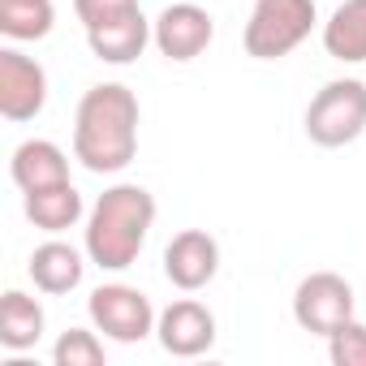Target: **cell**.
Listing matches in <instances>:
<instances>
[{
    "label": "cell",
    "instance_id": "obj_1",
    "mask_svg": "<svg viewBox=\"0 0 366 366\" xmlns=\"http://www.w3.org/2000/svg\"><path fill=\"white\" fill-rule=\"evenodd\" d=\"M138 95L129 86H91L74 112V159L95 177L125 172L138 155Z\"/></svg>",
    "mask_w": 366,
    "mask_h": 366
},
{
    "label": "cell",
    "instance_id": "obj_2",
    "mask_svg": "<svg viewBox=\"0 0 366 366\" xmlns=\"http://www.w3.org/2000/svg\"><path fill=\"white\" fill-rule=\"evenodd\" d=\"M155 229V199L147 186L121 181L108 186L95 207L86 212V229H82V250L91 254V263L99 272H125L138 263L147 237Z\"/></svg>",
    "mask_w": 366,
    "mask_h": 366
},
{
    "label": "cell",
    "instance_id": "obj_3",
    "mask_svg": "<svg viewBox=\"0 0 366 366\" xmlns=\"http://www.w3.org/2000/svg\"><path fill=\"white\" fill-rule=\"evenodd\" d=\"M315 22H319L315 0H254L242 44L254 61H280L310 39Z\"/></svg>",
    "mask_w": 366,
    "mask_h": 366
},
{
    "label": "cell",
    "instance_id": "obj_4",
    "mask_svg": "<svg viewBox=\"0 0 366 366\" xmlns=\"http://www.w3.org/2000/svg\"><path fill=\"white\" fill-rule=\"evenodd\" d=\"M366 134V82L357 78H332L323 91L306 104V138L315 147H349Z\"/></svg>",
    "mask_w": 366,
    "mask_h": 366
},
{
    "label": "cell",
    "instance_id": "obj_5",
    "mask_svg": "<svg viewBox=\"0 0 366 366\" xmlns=\"http://www.w3.org/2000/svg\"><path fill=\"white\" fill-rule=\"evenodd\" d=\"M86 315H91V323H95V332H104L108 340H117V345H138V340H147L151 332H155V306H151V297L142 293V289H134V285H121V280H112V285H99L91 297H86Z\"/></svg>",
    "mask_w": 366,
    "mask_h": 366
},
{
    "label": "cell",
    "instance_id": "obj_6",
    "mask_svg": "<svg viewBox=\"0 0 366 366\" xmlns=\"http://www.w3.org/2000/svg\"><path fill=\"white\" fill-rule=\"evenodd\" d=\"M353 285L336 272H310L297 289H293V319L302 332H315V336H332L340 323L353 319Z\"/></svg>",
    "mask_w": 366,
    "mask_h": 366
},
{
    "label": "cell",
    "instance_id": "obj_7",
    "mask_svg": "<svg viewBox=\"0 0 366 366\" xmlns=\"http://www.w3.org/2000/svg\"><path fill=\"white\" fill-rule=\"evenodd\" d=\"M216 39V18L194 5V0H177V5L159 9V18L151 22V44L159 48V56L186 65L194 56H203Z\"/></svg>",
    "mask_w": 366,
    "mask_h": 366
},
{
    "label": "cell",
    "instance_id": "obj_8",
    "mask_svg": "<svg viewBox=\"0 0 366 366\" xmlns=\"http://www.w3.org/2000/svg\"><path fill=\"white\" fill-rule=\"evenodd\" d=\"M44 104H48V69L18 48H0V117L22 125L35 121Z\"/></svg>",
    "mask_w": 366,
    "mask_h": 366
},
{
    "label": "cell",
    "instance_id": "obj_9",
    "mask_svg": "<svg viewBox=\"0 0 366 366\" xmlns=\"http://www.w3.org/2000/svg\"><path fill=\"white\" fill-rule=\"evenodd\" d=\"M220 272V242L207 229H181L164 250V276L181 293H199Z\"/></svg>",
    "mask_w": 366,
    "mask_h": 366
},
{
    "label": "cell",
    "instance_id": "obj_10",
    "mask_svg": "<svg viewBox=\"0 0 366 366\" xmlns=\"http://www.w3.org/2000/svg\"><path fill=\"white\" fill-rule=\"evenodd\" d=\"M155 336L172 357H203L216 345V315L199 297H177L159 310Z\"/></svg>",
    "mask_w": 366,
    "mask_h": 366
},
{
    "label": "cell",
    "instance_id": "obj_11",
    "mask_svg": "<svg viewBox=\"0 0 366 366\" xmlns=\"http://www.w3.org/2000/svg\"><path fill=\"white\" fill-rule=\"evenodd\" d=\"M86 259H91V254H82L78 246L52 237V242L35 246L26 272H31V280H35L39 293H48V297H65V293H74V289L82 285V276H86Z\"/></svg>",
    "mask_w": 366,
    "mask_h": 366
},
{
    "label": "cell",
    "instance_id": "obj_12",
    "mask_svg": "<svg viewBox=\"0 0 366 366\" xmlns=\"http://www.w3.org/2000/svg\"><path fill=\"white\" fill-rule=\"evenodd\" d=\"M9 177L22 194L31 190H48V186H61L69 181V155L48 142V138H26L14 147V159H9Z\"/></svg>",
    "mask_w": 366,
    "mask_h": 366
},
{
    "label": "cell",
    "instance_id": "obj_13",
    "mask_svg": "<svg viewBox=\"0 0 366 366\" xmlns=\"http://www.w3.org/2000/svg\"><path fill=\"white\" fill-rule=\"evenodd\" d=\"M147 44H151V22H147L142 9L129 14V18H117V22H108V26L86 31V48H91V56L104 61V65H134V61L147 52Z\"/></svg>",
    "mask_w": 366,
    "mask_h": 366
},
{
    "label": "cell",
    "instance_id": "obj_14",
    "mask_svg": "<svg viewBox=\"0 0 366 366\" xmlns=\"http://www.w3.org/2000/svg\"><path fill=\"white\" fill-rule=\"evenodd\" d=\"M22 207H26V220L39 233H52V237H61L65 229H74L86 216V203H82V194H78L74 181H61V186L22 194Z\"/></svg>",
    "mask_w": 366,
    "mask_h": 366
},
{
    "label": "cell",
    "instance_id": "obj_15",
    "mask_svg": "<svg viewBox=\"0 0 366 366\" xmlns=\"http://www.w3.org/2000/svg\"><path fill=\"white\" fill-rule=\"evenodd\" d=\"M323 52L345 65L366 61V0H340L323 22Z\"/></svg>",
    "mask_w": 366,
    "mask_h": 366
},
{
    "label": "cell",
    "instance_id": "obj_16",
    "mask_svg": "<svg viewBox=\"0 0 366 366\" xmlns=\"http://www.w3.org/2000/svg\"><path fill=\"white\" fill-rule=\"evenodd\" d=\"M44 306L39 297L22 293V289H9L0 297V345L9 353H26L44 340Z\"/></svg>",
    "mask_w": 366,
    "mask_h": 366
},
{
    "label": "cell",
    "instance_id": "obj_17",
    "mask_svg": "<svg viewBox=\"0 0 366 366\" xmlns=\"http://www.w3.org/2000/svg\"><path fill=\"white\" fill-rule=\"evenodd\" d=\"M56 26L52 0H0V35L14 44H35L48 39Z\"/></svg>",
    "mask_w": 366,
    "mask_h": 366
},
{
    "label": "cell",
    "instance_id": "obj_18",
    "mask_svg": "<svg viewBox=\"0 0 366 366\" xmlns=\"http://www.w3.org/2000/svg\"><path fill=\"white\" fill-rule=\"evenodd\" d=\"M52 362L56 366H104L108 353H104V340L91 327H69L52 345Z\"/></svg>",
    "mask_w": 366,
    "mask_h": 366
},
{
    "label": "cell",
    "instance_id": "obj_19",
    "mask_svg": "<svg viewBox=\"0 0 366 366\" xmlns=\"http://www.w3.org/2000/svg\"><path fill=\"white\" fill-rule=\"evenodd\" d=\"M327 357L332 366H366V323L349 319L327 336Z\"/></svg>",
    "mask_w": 366,
    "mask_h": 366
},
{
    "label": "cell",
    "instance_id": "obj_20",
    "mask_svg": "<svg viewBox=\"0 0 366 366\" xmlns=\"http://www.w3.org/2000/svg\"><path fill=\"white\" fill-rule=\"evenodd\" d=\"M138 9H142L138 0H74V14H78L82 31L108 26V22H117V18H129V14H138Z\"/></svg>",
    "mask_w": 366,
    "mask_h": 366
}]
</instances>
